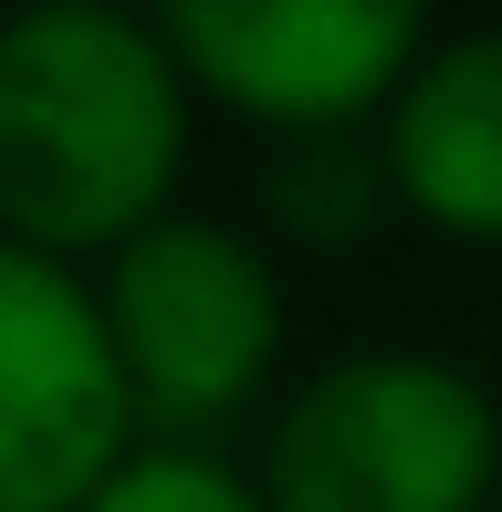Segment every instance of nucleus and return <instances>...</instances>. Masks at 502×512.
Masks as SVG:
<instances>
[{
	"label": "nucleus",
	"mask_w": 502,
	"mask_h": 512,
	"mask_svg": "<svg viewBox=\"0 0 502 512\" xmlns=\"http://www.w3.org/2000/svg\"><path fill=\"white\" fill-rule=\"evenodd\" d=\"M189 168V74L147 11L53 0L0 21V241L74 262L147 241Z\"/></svg>",
	"instance_id": "1"
},
{
	"label": "nucleus",
	"mask_w": 502,
	"mask_h": 512,
	"mask_svg": "<svg viewBox=\"0 0 502 512\" xmlns=\"http://www.w3.org/2000/svg\"><path fill=\"white\" fill-rule=\"evenodd\" d=\"M502 481V408L450 356H335L272 408V512H482Z\"/></svg>",
	"instance_id": "2"
},
{
	"label": "nucleus",
	"mask_w": 502,
	"mask_h": 512,
	"mask_svg": "<svg viewBox=\"0 0 502 512\" xmlns=\"http://www.w3.org/2000/svg\"><path fill=\"white\" fill-rule=\"evenodd\" d=\"M105 324L136 387V429L210 450L231 418L262 408L272 356H283V283L231 220H168L105 262Z\"/></svg>",
	"instance_id": "3"
},
{
	"label": "nucleus",
	"mask_w": 502,
	"mask_h": 512,
	"mask_svg": "<svg viewBox=\"0 0 502 512\" xmlns=\"http://www.w3.org/2000/svg\"><path fill=\"white\" fill-rule=\"evenodd\" d=\"M136 439L105 293L74 262L0 241V512H84Z\"/></svg>",
	"instance_id": "4"
},
{
	"label": "nucleus",
	"mask_w": 502,
	"mask_h": 512,
	"mask_svg": "<svg viewBox=\"0 0 502 512\" xmlns=\"http://www.w3.org/2000/svg\"><path fill=\"white\" fill-rule=\"evenodd\" d=\"M189 95H220L272 136H356L429 63L419 0H178L157 11Z\"/></svg>",
	"instance_id": "5"
},
{
	"label": "nucleus",
	"mask_w": 502,
	"mask_h": 512,
	"mask_svg": "<svg viewBox=\"0 0 502 512\" xmlns=\"http://www.w3.org/2000/svg\"><path fill=\"white\" fill-rule=\"evenodd\" d=\"M377 136L398 209H419L450 241H502V32L429 42Z\"/></svg>",
	"instance_id": "6"
},
{
	"label": "nucleus",
	"mask_w": 502,
	"mask_h": 512,
	"mask_svg": "<svg viewBox=\"0 0 502 512\" xmlns=\"http://www.w3.org/2000/svg\"><path fill=\"white\" fill-rule=\"evenodd\" d=\"M387 199H398L387 136H283V157H272V220L314 251L367 241Z\"/></svg>",
	"instance_id": "7"
},
{
	"label": "nucleus",
	"mask_w": 502,
	"mask_h": 512,
	"mask_svg": "<svg viewBox=\"0 0 502 512\" xmlns=\"http://www.w3.org/2000/svg\"><path fill=\"white\" fill-rule=\"evenodd\" d=\"M84 512H272V502H262V471H231L220 450L136 439V460H126Z\"/></svg>",
	"instance_id": "8"
}]
</instances>
